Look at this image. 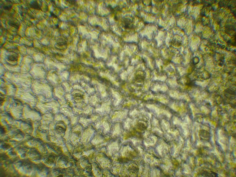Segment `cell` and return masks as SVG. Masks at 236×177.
Returning <instances> with one entry per match:
<instances>
[{
    "label": "cell",
    "instance_id": "1",
    "mask_svg": "<svg viewBox=\"0 0 236 177\" xmlns=\"http://www.w3.org/2000/svg\"><path fill=\"white\" fill-rule=\"evenodd\" d=\"M21 142L30 147L36 148L42 154L48 152L46 143L40 138L33 136L32 134H25L24 139Z\"/></svg>",
    "mask_w": 236,
    "mask_h": 177
},
{
    "label": "cell",
    "instance_id": "2",
    "mask_svg": "<svg viewBox=\"0 0 236 177\" xmlns=\"http://www.w3.org/2000/svg\"><path fill=\"white\" fill-rule=\"evenodd\" d=\"M36 165L27 158L23 159L17 171L21 175L36 177Z\"/></svg>",
    "mask_w": 236,
    "mask_h": 177
},
{
    "label": "cell",
    "instance_id": "3",
    "mask_svg": "<svg viewBox=\"0 0 236 177\" xmlns=\"http://www.w3.org/2000/svg\"><path fill=\"white\" fill-rule=\"evenodd\" d=\"M33 123V131L32 134L33 136L35 137L40 138L45 143L50 142V135L49 130L41 127V120L34 121Z\"/></svg>",
    "mask_w": 236,
    "mask_h": 177
},
{
    "label": "cell",
    "instance_id": "4",
    "mask_svg": "<svg viewBox=\"0 0 236 177\" xmlns=\"http://www.w3.org/2000/svg\"><path fill=\"white\" fill-rule=\"evenodd\" d=\"M67 127L66 123L63 121L54 120L49 125L50 134V136L63 137Z\"/></svg>",
    "mask_w": 236,
    "mask_h": 177
},
{
    "label": "cell",
    "instance_id": "5",
    "mask_svg": "<svg viewBox=\"0 0 236 177\" xmlns=\"http://www.w3.org/2000/svg\"><path fill=\"white\" fill-rule=\"evenodd\" d=\"M1 154L2 155L0 156L1 167L10 175H16L19 174L15 167L12 159L10 158L5 153Z\"/></svg>",
    "mask_w": 236,
    "mask_h": 177
},
{
    "label": "cell",
    "instance_id": "6",
    "mask_svg": "<svg viewBox=\"0 0 236 177\" xmlns=\"http://www.w3.org/2000/svg\"><path fill=\"white\" fill-rule=\"evenodd\" d=\"M3 127L9 138L19 141H21L24 139L25 134L12 124Z\"/></svg>",
    "mask_w": 236,
    "mask_h": 177
},
{
    "label": "cell",
    "instance_id": "7",
    "mask_svg": "<svg viewBox=\"0 0 236 177\" xmlns=\"http://www.w3.org/2000/svg\"><path fill=\"white\" fill-rule=\"evenodd\" d=\"M12 124L25 134H32L33 132V123L30 121L17 120L13 121Z\"/></svg>",
    "mask_w": 236,
    "mask_h": 177
},
{
    "label": "cell",
    "instance_id": "8",
    "mask_svg": "<svg viewBox=\"0 0 236 177\" xmlns=\"http://www.w3.org/2000/svg\"><path fill=\"white\" fill-rule=\"evenodd\" d=\"M42 154L35 148L29 147L26 154V158L32 162L37 164L41 162Z\"/></svg>",
    "mask_w": 236,
    "mask_h": 177
},
{
    "label": "cell",
    "instance_id": "9",
    "mask_svg": "<svg viewBox=\"0 0 236 177\" xmlns=\"http://www.w3.org/2000/svg\"><path fill=\"white\" fill-rule=\"evenodd\" d=\"M57 155L47 152L42 154L41 162L48 167L52 168L56 166Z\"/></svg>",
    "mask_w": 236,
    "mask_h": 177
},
{
    "label": "cell",
    "instance_id": "10",
    "mask_svg": "<svg viewBox=\"0 0 236 177\" xmlns=\"http://www.w3.org/2000/svg\"><path fill=\"white\" fill-rule=\"evenodd\" d=\"M51 168H49L42 162L36 164V177H50Z\"/></svg>",
    "mask_w": 236,
    "mask_h": 177
},
{
    "label": "cell",
    "instance_id": "11",
    "mask_svg": "<svg viewBox=\"0 0 236 177\" xmlns=\"http://www.w3.org/2000/svg\"><path fill=\"white\" fill-rule=\"evenodd\" d=\"M29 147L21 142V143L14 149L18 157L22 159H24L26 158L27 153Z\"/></svg>",
    "mask_w": 236,
    "mask_h": 177
},
{
    "label": "cell",
    "instance_id": "12",
    "mask_svg": "<svg viewBox=\"0 0 236 177\" xmlns=\"http://www.w3.org/2000/svg\"><path fill=\"white\" fill-rule=\"evenodd\" d=\"M46 145L49 153L58 155L63 152L61 147L52 142L46 143Z\"/></svg>",
    "mask_w": 236,
    "mask_h": 177
},
{
    "label": "cell",
    "instance_id": "13",
    "mask_svg": "<svg viewBox=\"0 0 236 177\" xmlns=\"http://www.w3.org/2000/svg\"><path fill=\"white\" fill-rule=\"evenodd\" d=\"M69 162L68 158L62 154L57 155L56 163V166L62 168L68 167Z\"/></svg>",
    "mask_w": 236,
    "mask_h": 177
},
{
    "label": "cell",
    "instance_id": "14",
    "mask_svg": "<svg viewBox=\"0 0 236 177\" xmlns=\"http://www.w3.org/2000/svg\"><path fill=\"white\" fill-rule=\"evenodd\" d=\"M62 168L55 166L51 168L50 175V177L63 176L62 174L64 173V169Z\"/></svg>",
    "mask_w": 236,
    "mask_h": 177
},
{
    "label": "cell",
    "instance_id": "15",
    "mask_svg": "<svg viewBox=\"0 0 236 177\" xmlns=\"http://www.w3.org/2000/svg\"><path fill=\"white\" fill-rule=\"evenodd\" d=\"M12 148L5 142L0 140V153H6L7 151Z\"/></svg>",
    "mask_w": 236,
    "mask_h": 177
},
{
    "label": "cell",
    "instance_id": "16",
    "mask_svg": "<svg viewBox=\"0 0 236 177\" xmlns=\"http://www.w3.org/2000/svg\"><path fill=\"white\" fill-rule=\"evenodd\" d=\"M63 137H58L54 136H50V141L60 146V145L63 144Z\"/></svg>",
    "mask_w": 236,
    "mask_h": 177
},
{
    "label": "cell",
    "instance_id": "17",
    "mask_svg": "<svg viewBox=\"0 0 236 177\" xmlns=\"http://www.w3.org/2000/svg\"><path fill=\"white\" fill-rule=\"evenodd\" d=\"M11 159H13L18 157L14 148H12L5 153Z\"/></svg>",
    "mask_w": 236,
    "mask_h": 177
},
{
    "label": "cell",
    "instance_id": "18",
    "mask_svg": "<svg viewBox=\"0 0 236 177\" xmlns=\"http://www.w3.org/2000/svg\"><path fill=\"white\" fill-rule=\"evenodd\" d=\"M3 141L8 144L11 147L13 148H15L21 143V141H18L10 138L3 140Z\"/></svg>",
    "mask_w": 236,
    "mask_h": 177
},
{
    "label": "cell",
    "instance_id": "19",
    "mask_svg": "<svg viewBox=\"0 0 236 177\" xmlns=\"http://www.w3.org/2000/svg\"><path fill=\"white\" fill-rule=\"evenodd\" d=\"M30 7L35 9L40 10L41 8L38 3L36 1H33L30 3Z\"/></svg>",
    "mask_w": 236,
    "mask_h": 177
},
{
    "label": "cell",
    "instance_id": "20",
    "mask_svg": "<svg viewBox=\"0 0 236 177\" xmlns=\"http://www.w3.org/2000/svg\"><path fill=\"white\" fill-rule=\"evenodd\" d=\"M137 127L138 129L142 131H144L147 128L145 125L142 123H138L137 124Z\"/></svg>",
    "mask_w": 236,
    "mask_h": 177
},
{
    "label": "cell",
    "instance_id": "21",
    "mask_svg": "<svg viewBox=\"0 0 236 177\" xmlns=\"http://www.w3.org/2000/svg\"><path fill=\"white\" fill-rule=\"evenodd\" d=\"M129 171L132 173H137L138 172V168L136 166H131L129 168Z\"/></svg>",
    "mask_w": 236,
    "mask_h": 177
},
{
    "label": "cell",
    "instance_id": "22",
    "mask_svg": "<svg viewBox=\"0 0 236 177\" xmlns=\"http://www.w3.org/2000/svg\"><path fill=\"white\" fill-rule=\"evenodd\" d=\"M128 160H129L128 159L126 158H120V159L119 160L120 162H127L128 161Z\"/></svg>",
    "mask_w": 236,
    "mask_h": 177
},
{
    "label": "cell",
    "instance_id": "23",
    "mask_svg": "<svg viewBox=\"0 0 236 177\" xmlns=\"http://www.w3.org/2000/svg\"><path fill=\"white\" fill-rule=\"evenodd\" d=\"M11 7L12 6L11 5H8L5 6H3V7L5 10H9L11 8Z\"/></svg>",
    "mask_w": 236,
    "mask_h": 177
},
{
    "label": "cell",
    "instance_id": "24",
    "mask_svg": "<svg viewBox=\"0 0 236 177\" xmlns=\"http://www.w3.org/2000/svg\"><path fill=\"white\" fill-rule=\"evenodd\" d=\"M9 24L11 26L14 27H16V28H17V27H18V26L16 24H15L14 23L9 22Z\"/></svg>",
    "mask_w": 236,
    "mask_h": 177
}]
</instances>
